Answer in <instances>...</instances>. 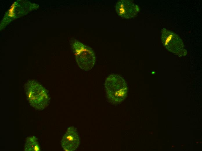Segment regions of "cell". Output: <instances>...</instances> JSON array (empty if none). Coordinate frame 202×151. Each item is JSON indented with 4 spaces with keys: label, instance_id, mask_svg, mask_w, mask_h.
Segmentation results:
<instances>
[{
    "label": "cell",
    "instance_id": "1",
    "mask_svg": "<svg viewBox=\"0 0 202 151\" xmlns=\"http://www.w3.org/2000/svg\"><path fill=\"white\" fill-rule=\"evenodd\" d=\"M104 85L107 97L113 105L121 103L127 96V83L123 78L118 74L110 75L106 79Z\"/></svg>",
    "mask_w": 202,
    "mask_h": 151
},
{
    "label": "cell",
    "instance_id": "2",
    "mask_svg": "<svg viewBox=\"0 0 202 151\" xmlns=\"http://www.w3.org/2000/svg\"><path fill=\"white\" fill-rule=\"evenodd\" d=\"M24 91L30 105L35 109L42 110L48 105L50 98L48 90L36 81H27Z\"/></svg>",
    "mask_w": 202,
    "mask_h": 151
},
{
    "label": "cell",
    "instance_id": "3",
    "mask_svg": "<svg viewBox=\"0 0 202 151\" xmlns=\"http://www.w3.org/2000/svg\"><path fill=\"white\" fill-rule=\"evenodd\" d=\"M72 46L77 64L82 69L89 71L93 67L96 57L89 47L76 40L72 42Z\"/></svg>",
    "mask_w": 202,
    "mask_h": 151
},
{
    "label": "cell",
    "instance_id": "4",
    "mask_svg": "<svg viewBox=\"0 0 202 151\" xmlns=\"http://www.w3.org/2000/svg\"><path fill=\"white\" fill-rule=\"evenodd\" d=\"M161 38L163 45L168 51L179 56L186 55L187 51L183 42L176 33L164 28L162 30Z\"/></svg>",
    "mask_w": 202,
    "mask_h": 151
},
{
    "label": "cell",
    "instance_id": "5",
    "mask_svg": "<svg viewBox=\"0 0 202 151\" xmlns=\"http://www.w3.org/2000/svg\"><path fill=\"white\" fill-rule=\"evenodd\" d=\"M80 143V137L76 128L73 126L68 128L61 141L63 149L66 151L75 150Z\"/></svg>",
    "mask_w": 202,
    "mask_h": 151
},
{
    "label": "cell",
    "instance_id": "6",
    "mask_svg": "<svg viewBox=\"0 0 202 151\" xmlns=\"http://www.w3.org/2000/svg\"><path fill=\"white\" fill-rule=\"evenodd\" d=\"M116 10L119 16L129 19L135 17L139 11L137 5L129 0H121L117 2Z\"/></svg>",
    "mask_w": 202,
    "mask_h": 151
},
{
    "label": "cell",
    "instance_id": "7",
    "mask_svg": "<svg viewBox=\"0 0 202 151\" xmlns=\"http://www.w3.org/2000/svg\"><path fill=\"white\" fill-rule=\"evenodd\" d=\"M24 150L25 151H40V147L37 138L35 136L26 138L25 143Z\"/></svg>",
    "mask_w": 202,
    "mask_h": 151
}]
</instances>
